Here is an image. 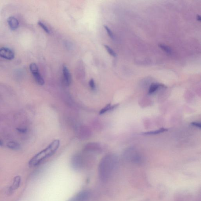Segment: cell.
Listing matches in <instances>:
<instances>
[{"label":"cell","instance_id":"52a82bcc","mask_svg":"<svg viewBox=\"0 0 201 201\" xmlns=\"http://www.w3.org/2000/svg\"><path fill=\"white\" fill-rule=\"evenodd\" d=\"M63 73L65 83L67 85H70L71 81V75L68 68L66 66H64L63 67Z\"/></svg>","mask_w":201,"mask_h":201},{"label":"cell","instance_id":"30bf717a","mask_svg":"<svg viewBox=\"0 0 201 201\" xmlns=\"http://www.w3.org/2000/svg\"><path fill=\"white\" fill-rule=\"evenodd\" d=\"M21 178L19 176L15 177L13 180V184L11 186L10 190L13 191L16 189H17L19 187L21 184Z\"/></svg>","mask_w":201,"mask_h":201},{"label":"cell","instance_id":"ac0fdd59","mask_svg":"<svg viewBox=\"0 0 201 201\" xmlns=\"http://www.w3.org/2000/svg\"><path fill=\"white\" fill-rule=\"evenodd\" d=\"M191 125L194 127H196V128L200 129L201 128V124L200 123L197 122H193L191 123Z\"/></svg>","mask_w":201,"mask_h":201},{"label":"cell","instance_id":"8fae6325","mask_svg":"<svg viewBox=\"0 0 201 201\" xmlns=\"http://www.w3.org/2000/svg\"><path fill=\"white\" fill-rule=\"evenodd\" d=\"M7 147L9 149L13 150H18L20 149L21 146L18 143L14 142H10L7 144Z\"/></svg>","mask_w":201,"mask_h":201},{"label":"cell","instance_id":"ba28073f","mask_svg":"<svg viewBox=\"0 0 201 201\" xmlns=\"http://www.w3.org/2000/svg\"><path fill=\"white\" fill-rule=\"evenodd\" d=\"M118 106V104L116 105H112L111 104H108L106 105L105 107L102 108V110L99 112V114L100 115L104 114L108 111H111L115 109Z\"/></svg>","mask_w":201,"mask_h":201},{"label":"cell","instance_id":"5b68a950","mask_svg":"<svg viewBox=\"0 0 201 201\" xmlns=\"http://www.w3.org/2000/svg\"><path fill=\"white\" fill-rule=\"evenodd\" d=\"M0 57L11 60L14 59L15 54L13 51L9 48L2 47L0 48Z\"/></svg>","mask_w":201,"mask_h":201},{"label":"cell","instance_id":"ffe728a7","mask_svg":"<svg viewBox=\"0 0 201 201\" xmlns=\"http://www.w3.org/2000/svg\"><path fill=\"white\" fill-rule=\"evenodd\" d=\"M196 19L198 21H200L201 20L200 15H197Z\"/></svg>","mask_w":201,"mask_h":201},{"label":"cell","instance_id":"d6986e66","mask_svg":"<svg viewBox=\"0 0 201 201\" xmlns=\"http://www.w3.org/2000/svg\"><path fill=\"white\" fill-rule=\"evenodd\" d=\"M17 130L21 133H25L26 131V130L25 128H18Z\"/></svg>","mask_w":201,"mask_h":201},{"label":"cell","instance_id":"4fadbf2b","mask_svg":"<svg viewBox=\"0 0 201 201\" xmlns=\"http://www.w3.org/2000/svg\"><path fill=\"white\" fill-rule=\"evenodd\" d=\"M104 47H105V48H106V50H107L108 53H109V54H110V55L112 56L113 57H116V53L109 46H107V45H104Z\"/></svg>","mask_w":201,"mask_h":201},{"label":"cell","instance_id":"44dd1931","mask_svg":"<svg viewBox=\"0 0 201 201\" xmlns=\"http://www.w3.org/2000/svg\"><path fill=\"white\" fill-rule=\"evenodd\" d=\"M3 143L2 142V141L1 140H0V146H3Z\"/></svg>","mask_w":201,"mask_h":201},{"label":"cell","instance_id":"8992f818","mask_svg":"<svg viewBox=\"0 0 201 201\" xmlns=\"http://www.w3.org/2000/svg\"><path fill=\"white\" fill-rule=\"evenodd\" d=\"M8 23L10 29L15 30L18 28L19 22L17 19L14 17H10L8 19Z\"/></svg>","mask_w":201,"mask_h":201},{"label":"cell","instance_id":"6da1fadb","mask_svg":"<svg viewBox=\"0 0 201 201\" xmlns=\"http://www.w3.org/2000/svg\"><path fill=\"white\" fill-rule=\"evenodd\" d=\"M59 140H55L46 149L36 154L30 160L29 162V166L31 167L37 166L42 161L54 154L59 149Z\"/></svg>","mask_w":201,"mask_h":201},{"label":"cell","instance_id":"e0dca14e","mask_svg":"<svg viewBox=\"0 0 201 201\" xmlns=\"http://www.w3.org/2000/svg\"><path fill=\"white\" fill-rule=\"evenodd\" d=\"M89 85L91 89L93 90H95L96 89V87H95V83L94 80L93 79H90L89 81Z\"/></svg>","mask_w":201,"mask_h":201},{"label":"cell","instance_id":"3957f363","mask_svg":"<svg viewBox=\"0 0 201 201\" xmlns=\"http://www.w3.org/2000/svg\"><path fill=\"white\" fill-rule=\"evenodd\" d=\"M29 69L37 83L40 85H44L45 84V81L39 72V68L37 65L35 63H31L29 65Z\"/></svg>","mask_w":201,"mask_h":201},{"label":"cell","instance_id":"9c48e42d","mask_svg":"<svg viewBox=\"0 0 201 201\" xmlns=\"http://www.w3.org/2000/svg\"><path fill=\"white\" fill-rule=\"evenodd\" d=\"M164 87V85L159 83L152 84L149 88V94L151 95L156 92L161 87Z\"/></svg>","mask_w":201,"mask_h":201},{"label":"cell","instance_id":"7c38bea8","mask_svg":"<svg viewBox=\"0 0 201 201\" xmlns=\"http://www.w3.org/2000/svg\"><path fill=\"white\" fill-rule=\"evenodd\" d=\"M167 129L165 128H161L158 130L149 132L144 133V135H156L160 134L162 133L163 132L167 131Z\"/></svg>","mask_w":201,"mask_h":201},{"label":"cell","instance_id":"2e32d148","mask_svg":"<svg viewBox=\"0 0 201 201\" xmlns=\"http://www.w3.org/2000/svg\"><path fill=\"white\" fill-rule=\"evenodd\" d=\"M104 28H105V29H106V31H107V33H108V35L109 36V37H110L111 38L113 39L114 38V35L113 33H112L111 30H110V29H109V28H108V26H105H105H104Z\"/></svg>","mask_w":201,"mask_h":201},{"label":"cell","instance_id":"7a4b0ae2","mask_svg":"<svg viewBox=\"0 0 201 201\" xmlns=\"http://www.w3.org/2000/svg\"><path fill=\"white\" fill-rule=\"evenodd\" d=\"M114 168L113 162L108 159H105L100 164L99 167V176L103 182L108 180L112 175Z\"/></svg>","mask_w":201,"mask_h":201},{"label":"cell","instance_id":"5bb4252c","mask_svg":"<svg viewBox=\"0 0 201 201\" xmlns=\"http://www.w3.org/2000/svg\"><path fill=\"white\" fill-rule=\"evenodd\" d=\"M159 47L162 50H164V51L167 53H169V54H170L172 52L171 49L169 47H167L166 45H160Z\"/></svg>","mask_w":201,"mask_h":201},{"label":"cell","instance_id":"277c9868","mask_svg":"<svg viewBox=\"0 0 201 201\" xmlns=\"http://www.w3.org/2000/svg\"><path fill=\"white\" fill-rule=\"evenodd\" d=\"M90 193L87 190H84L76 194L69 201H86L90 198Z\"/></svg>","mask_w":201,"mask_h":201},{"label":"cell","instance_id":"9a60e30c","mask_svg":"<svg viewBox=\"0 0 201 201\" xmlns=\"http://www.w3.org/2000/svg\"><path fill=\"white\" fill-rule=\"evenodd\" d=\"M38 24L39 26H40L42 29H43L45 32L48 33H50V30L48 29V27H47L43 23H42V22L41 21H39L38 23Z\"/></svg>","mask_w":201,"mask_h":201}]
</instances>
